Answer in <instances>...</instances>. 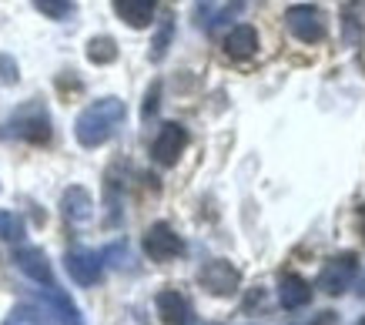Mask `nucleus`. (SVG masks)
<instances>
[{
	"label": "nucleus",
	"mask_w": 365,
	"mask_h": 325,
	"mask_svg": "<svg viewBox=\"0 0 365 325\" xmlns=\"http://www.w3.org/2000/svg\"><path fill=\"white\" fill-rule=\"evenodd\" d=\"M128 108L121 98H101V101L88 104L74 121V138L81 148H101L104 141H111L114 131L124 124Z\"/></svg>",
	"instance_id": "nucleus-1"
},
{
	"label": "nucleus",
	"mask_w": 365,
	"mask_h": 325,
	"mask_svg": "<svg viewBox=\"0 0 365 325\" xmlns=\"http://www.w3.org/2000/svg\"><path fill=\"white\" fill-rule=\"evenodd\" d=\"M7 131L21 141H31V145H47L51 141V118H47L44 104L37 101H27L21 111L11 118Z\"/></svg>",
	"instance_id": "nucleus-2"
},
{
	"label": "nucleus",
	"mask_w": 365,
	"mask_h": 325,
	"mask_svg": "<svg viewBox=\"0 0 365 325\" xmlns=\"http://www.w3.org/2000/svg\"><path fill=\"white\" fill-rule=\"evenodd\" d=\"M285 27L288 34L302 41V44H322L325 41V17H322L319 7H312V4H295V7H288L285 11Z\"/></svg>",
	"instance_id": "nucleus-3"
},
{
	"label": "nucleus",
	"mask_w": 365,
	"mask_h": 325,
	"mask_svg": "<svg viewBox=\"0 0 365 325\" xmlns=\"http://www.w3.org/2000/svg\"><path fill=\"white\" fill-rule=\"evenodd\" d=\"M355 275H359V258L352 252H342V255L329 258L319 272V289L325 295H345V292L355 285Z\"/></svg>",
	"instance_id": "nucleus-4"
},
{
	"label": "nucleus",
	"mask_w": 365,
	"mask_h": 325,
	"mask_svg": "<svg viewBox=\"0 0 365 325\" xmlns=\"http://www.w3.org/2000/svg\"><path fill=\"white\" fill-rule=\"evenodd\" d=\"M144 255L151 262H171L185 255V238L178 235L168 222H158L144 232Z\"/></svg>",
	"instance_id": "nucleus-5"
},
{
	"label": "nucleus",
	"mask_w": 365,
	"mask_h": 325,
	"mask_svg": "<svg viewBox=\"0 0 365 325\" xmlns=\"http://www.w3.org/2000/svg\"><path fill=\"white\" fill-rule=\"evenodd\" d=\"M64 269L81 289H91V285H98L101 275H104V255H101V252H91V248H71L64 255Z\"/></svg>",
	"instance_id": "nucleus-6"
},
{
	"label": "nucleus",
	"mask_w": 365,
	"mask_h": 325,
	"mask_svg": "<svg viewBox=\"0 0 365 325\" xmlns=\"http://www.w3.org/2000/svg\"><path fill=\"white\" fill-rule=\"evenodd\" d=\"M198 285L205 292H211V295L225 299V295H235V292H238V285H242V272L235 269L232 262L218 258V262H208V265L198 272Z\"/></svg>",
	"instance_id": "nucleus-7"
},
{
	"label": "nucleus",
	"mask_w": 365,
	"mask_h": 325,
	"mask_svg": "<svg viewBox=\"0 0 365 325\" xmlns=\"http://www.w3.org/2000/svg\"><path fill=\"white\" fill-rule=\"evenodd\" d=\"M185 148H188V131L181 128V124L168 121L161 131H158L155 145H151V158H155L158 165H175L178 158L185 155Z\"/></svg>",
	"instance_id": "nucleus-8"
},
{
	"label": "nucleus",
	"mask_w": 365,
	"mask_h": 325,
	"mask_svg": "<svg viewBox=\"0 0 365 325\" xmlns=\"http://www.w3.org/2000/svg\"><path fill=\"white\" fill-rule=\"evenodd\" d=\"M41 305L54 315L57 325H84L81 309L71 302V295H67V292H61L57 285H44V292H41Z\"/></svg>",
	"instance_id": "nucleus-9"
},
{
	"label": "nucleus",
	"mask_w": 365,
	"mask_h": 325,
	"mask_svg": "<svg viewBox=\"0 0 365 325\" xmlns=\"http://www.w3.org/2000/svg\"><path fill=\"white\" fill-rule=\"evenodd\" d=\"M14 265L37 285H54V269H51V262H47L41 248H17L14 252Z\"/></svg>",
	"instance_id": "nucleus-10"
},
{
	"label": "nucleus",
	"mask_w": 365,
	"mask_h": 325,
	"mask_svg": "<svg viewBox=\"0 0 365 325\" xmlns=\"http://www.w3.org/2000/svg\"><path fill=\"white\" fill-rule=\"evenodd\" d=\"M155 309L165 325H188L191 322V302L185 299V292L178 289H161L155 299Z\"/></svg>",
	"instance_id": "nucleus-11"
},
{
	"label": "nucleus",
	"mask_w": 365,
	"mask_h": 325,
	"mask_svg": "<svg viewBox=\"0 0 365 325\" xmlns=\"http://www.w3.org/2000/svg\"><path fill=\"white\" fill-rule=\"evenodd\" d=\"M278 302H282V309L295 312V309L312 302V285L302 275H295V272H285L278 279Z\"/></svg>",
	"instance_id": "nucleus-12"
},
{
	"label": "nucleus",
	"mask_w": 365,
	"mask_h": 325,
	"mask_svg": "<svg viewBox=\"0 0 365 325\" xmlns=\"http://www.w3.org/2000/svg\"><path fill=\"white\" fill-rule=\"evenodd\" d=\"M61 212L71 225H88L94 218V202H91L88 188H81V185H71L64 191V198H61Z\"/></svg>",
	"instance_id": "nucleus-13"
},
{
	"label": "nucleus",
	"mask_w": 365,
	"mask_h": 325,
	"mask_svg": "<svg viewBox=\"0 0 365 325\" xmlns=\"http://www.w3.org/2000/svg\"><path fill=\"white\" fill-rule=\"evenodd\" d=\"M111 4H114V14H118L128 27H138V31L148 27L158 14V0H111Z\"/></svg>",
	"instance_id": "nucleus-14"
},
{
	"label": "nucleus",
	"mask_w": 365,
	"mask_h": 325,
	"mask_svg": "<svg viewBox=\"0 0 365 325\" xmlns=\"http://www.w3.org/2000/svg\"><path fill=\"white\" fill-rule=\"evenodd\" d=\"M258 51V34H255L252 24H235L228 37H225V54L235 57V61H245Z\"/></svg>",
	"instance_id": "nucleus-15"
},
{
	"label": "nucleus",
	"mask_w": 365,
	"mask_h": 325,
	"mask_svg": "<svg viewBox=\"0 0 365 325\" xmlns=\"http://www.w3.org/2000/svg\"><path fill=\"white\" fill-rule=\"evenodd\" d=\"M88 61L91 64H114L118 61V44H114V37L108 34H98L88 41Z\"/></svg>",
	"instance_id": "nucleus-16"
},
{
	"label": "nucleus",
	"mask_w": 365,
	"mask_h": 325,
	"mask_svg": "<svg viewBox=\"0 0 365 325\" xmlns=\"http://www.w3.org/2000/svg\"><path fill=\"white\" fill-rule=\"evenodd\" d=\"M34 7L51 21H64L67 14L74 11V0H34Z\"/></svg>",
	"instance_id": "nucleus-17"
},
{
	"label": "nucleus",
	"mask_w": 365,
	"mask_h": 325,
	"mask_svg": "<svg viewBox=\"0 0 365 325\" xmlns=\"http://www.w3.org/2000/svg\"><path fill=\"white\" fill-rule=\"evenodd\" d=\"M0 325H44V319H41V312H37L34 305H17V309H11V315Z\"/></svg>",
	"instance_id": "nucleus-18"
},
{
	"label": "nucleus",
	"mask_w": 365,
	"mask_h": 325,
	"mask_svg": "<svg viewBox=\"0 0 365 325\" xmlns=\"http://www.w3.org/2000/svg\"><path fill=\"white\" fill-rule=\"evenodd\" d=\"M0 238L4 242H21L24 238V222L14 212H0Z\"/></svg>",
	"instance_id": "nucleus-19"
},
{
	"label": "nucleus",
	"mask_w": 365,
	"mask_h": 325,
	"mask_svg": "<svg viewBox=\"0 0 365 325\" xmlns=\"http://www.w3.org/2000/svg\"><path fill=\"white\" fill-rule=\"evenodd\" d=\"M171 34H175V21L168 17V21L161 24V31H158L155 44H151V61H161V57H165V51H168V41H171Z\"/></svg>",
	"instance_id": "nucleus-20"
},
{
	"label": "nucleus",
	"mask_w": 365,
	"mask_h": 325,
	"mask_svg": "<svg viewBox=\"0 0 365 325\" xmlns=\"http://www.w3.org/2000/svg\"><path fill=\"white\" fill-rule=\"evenodd\" d=\"M17 81H21L17 61H14L11 54H4V51H0V84H7V88H11V84H17Z\"/></svg>",
	"instance_id": "nucleus-21"
},
{
	"label": "nucleus",
	"mask_w": 365,
	"mask_h": 325,
	"mask_svg": "<svg viewBox=\"0 0 365 325\" xmlns=\"http://www.w3.org/2000/svg\"><path fill=\"white\" fill-rule=\"evenodd\" d=\"M158 91H161V84H155V88H151V94L144 98V118H151V114L158 111Z\"/></svg>",
	"instance_id": "nucleus-22"
},
{
	"label": "nucleus",
	"mask_w": 365,
	"mask_h": 325,
	"mask_svg": "<svg viewBox=\"0 0 365 325\" xmlns=\"http://www.w3.org/2000/svg\"><path fill=\"white\" fill-rule=\"evenodd\" d=\"M355 279H359V285H355V289H359V295H365V272H362V275H355Z\"/></svg>",
	"instance_id": "nucleus-23"
},
{
	"label": "nucleus",
	"mask_w": 365,
	"mask_h": 325,
	"mask_svg": "<svg viewBox=\"0 0 365 325\" xmlns=\"http://www.w3.org/2000/svg\"><path fill=\"white\" fill-rule=\"evenodd\" d=\"M359 225H362V238H365V205H362V212H359Z\"/></svg>",
	"instance_id": "nucleus-24"
},
{
	"label": "nucleus",
	"mask_w": 365,
	"mask_h": 325,
	"mask_svg": "<svg viewBox=\"0 0 365 325\" xmlns=\"http://www.w3.org/2000/svg\"><path fill=\"white\" fill-rule=\"evenodd\" d=\"M355 325H365V315H362V319H359V322H355Z\"/></svg>",
	"instance_id": "nucleus-25"
}]
</instances>
